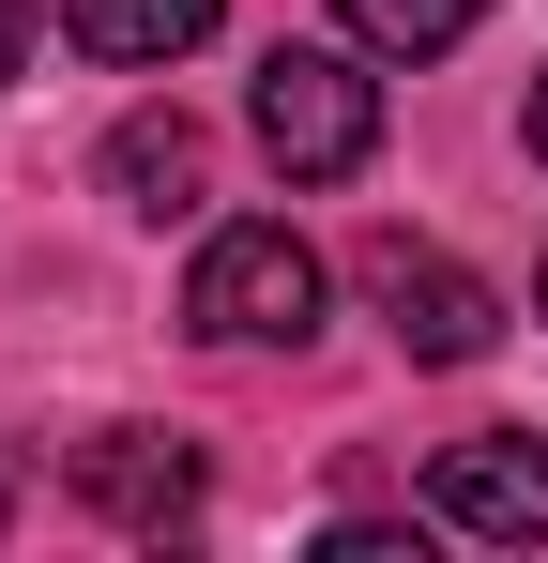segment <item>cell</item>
I'll return each instance as SVG.
<instances>
[{
    "label": "cell",
    "instance_id": "1",
    "mask_svg": "<svg viewBox=\"0 0 548 563\" xmlns=\"http://www.w3.org/2000/svg\"><path fill=\"white\" fill-rule=\"evenodd\" d=\"M183 320H198L213 351H305V335H320V244L274 229V213L213 229L198 275H183Z\"/></svg>",
    "mask_w": 548,
    "mask_h": 563
},
{
    "label": "cell",
    "instance_id": "2",
    "mask_svg": "<svg viewBox=\"0 0 548 563\" xmlns=\"http://www.w3.org/2000/svg\"><path fill=\"white\" fill-rule=\"evenodd\" d=\"M260 153L289 184H351L365 153H381V77H365L351 46H274L260 62Z\"/></svg>",
    "mask_w": 548,
    "mask_h": 563
},
{
    "label": "cell",
    "instance_id": "3",
    "mask_svg": "<svg viewBox=\"0 0 548 563\" xmlns=\"http://www.w3.org/2000/svg\"><path fill=\"white\" fill-rule=\"evenodd\" d=\"M365 289H381V320H396L412 366H472V351L503 335V289L457 275L442 244H396V229H381V244H365Z\"/></svg>",
    "mask_w": 548,
    "mask_h": 563
},
{
    "label": "cell",
    "instance_id": "4",
    "mask_svg": "<svg viewBox=\"0 0 548 563\" xmlns=\"http://www.w3.org/2000/svg\"><path fill=\"white\" fill-rule=\"evenodd\" d=\"M427 518H442V533H487V549H534L548 533V442L534 427L442 442V457H427Z\"/></svg>",
    "mask_w": 548,
    "mask_h": 563
},
{
    "label": "cell",
    "instance_id": "5",
    "mask_svg": "<svg viewBox=\"0 0 548 563\" xmlns=\"http://www.w3.org/2000/svg\"><path fill=\"white\" fill-rule=\"evenodd\" d=\"M77 503L122 518V533H168V518H198V442H168V427H107V442H77Z\"/></svg>",
    "mask_w": 548,
    "mask_h": 563
},
{
    "label": "cell",
    "instance_id": "6",
    "mask_svg": "<svg viewBox=\"0 0 548 563\" xmlns=\"http://www.w3.org/2000/svg\"><path fill=\"white\" fill-rule=\"evenodd\" d=\"M107 184H122V213H153V229H183V213L213 198V137H198L183 107H138V122L107 137Z\"/></svg>",
    "mask_w": 548,
    "mask_h": 563
},
{
    "label": "cell",
    "instance_id": "7",
    "mask_svg": "<svg viewBox=\"0 0 548 563\" xmlns=\"http://www.w3.org/2000/svg\"><path fill=\"white\" fill-rule=\"evenodd\" d=\"M213 15H229V0H62V31H77L91 62H122V77L198 62V46H213Z\"/></svg>",
    "mask_w": 548,
    "mask_h": 563
},
{
    "label": "cell",
    "instance_id": "8",
    "mask_svg": "<svg viewBox=\"0 0 548 563\" xmlns=\"http://www.w3.org/2000/svg\"><path fill=\"white\" fill-rule=\"evenodd\" d=\"M336 15H351V46H381V62H442V46L487 31V0H336Z\"/></svg>",
    "mask_w": 548,
    "mask_h": 563
},
{
    "label": "cell",
    "instance_id": "9",
    "mask_svg": "<svg viewBox=\"0 0 548 563\" xmlns=\"http://www.w3.org/2000/svg\"><path fill=\"white\" fill-rule=\"evenodd\" d=\"M31 77V0H0V92Z\"/></svg>",
    "mask_w": 548,
    "mask_h": 563
},
{
    "label": "cell",
    "instance_id": "10",
    "mask_svg": "<svg viewBox=\"0 0 548 563\" xmlns=\"http://www.w3.org/2000/svg\"><path fill=\"white\" fill-rule=\"evenodd\" d=\"M534 153H548V77H534Z\"/></svg>",
    "mask_w": 548,
    "mask_h": 563
},
{
    "label": "cell",
    "instance_id": "11",
    "mask_svg": "<svg viewBox=\"0 0 548 563\" xmlns=\"http://www.w3.org/2000/svg\"><path fill=\"white\" fill-rule=\"evenodd\" d=\"M0 518H15V457H0Z\"/></svg>",
    "mask_w": 548,
    "mask_h": 563
},
{
    "label": "cell",
    "instance_id": "12",
    "mask_svg": "<svg viewBox=\"0 0 548 563\" xmlns=\"http://www.w3.org/2000/svg\"><path fill=\"white\" fill-rule=\"evenodd\" d=\"M534 320H548V275H534Z\"/></svg>",
    "mask_w": 548,
    "mask_h": 563
}]
</instances>
